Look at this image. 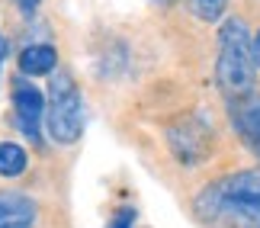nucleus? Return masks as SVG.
I'll return each mask as SVG.
<instances>
[{"instance_id": "7", "label": "nucleus", "mask_w": 260, "mask_h": 228, "mask_svg": "<svg viewBox=\"0 0 260 228\" xmlns=\"http://www.w3.org/2000/svg\"><path fill=\"white\" fill-rule=\"evenodd\" d=\"M228 110H232V125H235L238 138L260 157V96L228 103Z\"/></svg>"}, {"instance_id": "13", "label": "nucleus", "mask_w": 260, "mask_h": 228, "mask_svg": "<svg viewBox=\"0 0 260 228\" xmlns=\"http://www.w3.org/2000/svg\"><path fill=\"white\" fill-rule=\"evenodd\" d=\"M254 64H257V71H260V29L254 32Z\"/></svg>"}, {"instance_id": "10", "label": "nucleus", "mask_w": 260, "mask_h": 228, "mask_svg": "<svg viewBox=\"0 0 260 228\" xmlns=\"http://www.w3.org/2000/svg\"><path fill=\"white\" fill-rule=\"evenodd\" d=\"M189 10L203 23H218L228 10V0H189Z\"/></svg>"}, {"instance_id": "8", "label": "nucleus", "mask_w": 260, "mask_h": 228, "mask_svg": "<svg viewBox=\"0 0 260 228\" xmlns=\"http://www.w3.org/2000/svg\"><path fill=\"white\" fill-rule=\"evenodd\" d=\"M58 64H61V58H58V48L48 45V42H36V45H26L23 52L16 58V68L19 74L29 77V81H36V77H52L58 71Z\"/></svg>"}, {"instance_id": "1", "label": "nucleus", "mask_w": 260, "mask_h": 228, "mask_svg": "<svg viewBox=\"0 0 260 228\" xmlns=\"http://www.w3.org/2000/svg\"><path fill=\"white\" fill-rule=\"evenodd\" d=\"M196 212L206 222L260 228V171H238L212 180L196 196Z\"/></svg>"}, {"instance_id": "5", "label": "nucleus", "mask_w": 260, "mask_h": 228, "mask_svg": "<svg viewBox=\"0 0 260 228\" xmlns=\"http://www.w3.org/2000/svg\"><path fill=\"white\" fill-rule=\"evenodd\" d=\"M10 100H13V122L19 125V132L32 142H42V122H45V96L36 87V81H29L23 74L10 77Z\"/></svg>"}, {"instance_id": "9", "label": "nucleus", "mask_w": 260, "mask_h": 228, "mask_svg": "<svg viewBox=\"0 0 260 228\" xmlns=\"http://www.w3.org/2000/svg\"><path fill=\"white\" fill-rule=\"evenodd\" d=\"M29 171V154L23 145L16 142H0V177L7 180H16Z\"/></svg>"}, {"instance_id": "14", "label": "nucleus", "mask_w": 260, "mask_h": 228, "mask_svg": "<svg viewBox=\"0 0 260 228\" xmlns=\"http://www.w3.org/2000/svg\"><path fill=\"white\" fill-rule=\"evenodd\" d=\"M7 39H4V32H0V68H4V58H7Z\"/></svg>"}, {"instance_id": "4", "label": "nucleus", "mask_w": 260, "mask_h": 228, "mask_svg": "<svg viewBox=\"0 0 260 228\" xmlns=\"http://www.w3.org/2000/svg\"><path fill=\"white\" fill-rule=\"evenodd\" d=\"M167 148H171V154L183 167H199L203 161H209V154H212L215 132L209 128L206 119L186 116V119H180V122H174L167 128Z\"/></svg>"}, {"instance_id": "15", "label": "nucleus", "mask_w": 260, "mask_h": 228, "mask_svg": "<svg viewBox=\"0 0 260 228\" xmlns=\"http://www.w3.org/2000/svg\"><path fill=\"white\" fill-rule=\"evenodd\" d=\"M148 4H157V7H171V4H177V0H148Z\"/></svg>"}, {"instance_id": "12", "label": "nucleus", "mask_w": 260, "mask_h": 228, "mask_svg": "<svg viewBox=\"0 0 260 228\" xmlns=\"http://www.w3.org/2000/svg\"><path fill=\"white\" fill-rule=\"evenodd\" d=\"M13 7H16L23 16H36V10L42 7V0H13Z\"/></svg>"}, {"instance_id": "11", "label": "nucleus", "mask_w": 260, "mask_h": 228, "mask_svg": "<svg viewBox=\"0 0 260 228\" xmlns=\"http://www.w3.org/2000/svg\"><path fill=\"white\" fill-rule=\"evenodd\" d=\"M135 215H138L135 206H119V209L109 215L106 228H135Z\"/></svg>"}, {"instance_id": "3", "label": "nucleus", "mask_w": 260, "mask_h": 228, "mask_svg": "<svg viewBox=\"0 0 260 228\" xmlns=\"http://www.w3.org/2000/svg\"><path fill=\"white\" fill-rule=\"evenodd\" d=\"M84 122H87V113H84V96H81V87H77L74 74L61 68V71L52 74L48 81V90H45V128H48V138L55 145H77L84 135Z\"/></svg>"}, {"instance_id": "6", "label": "nucleus", "mask_w": 260, "mask_h": 228, "mask_svg": "<svg viewBox=\"0 0 260 228\" xmlns=\"http://www.w3.org/2000/svg\"><path fill=\"white\" fill-rule=\"evenodd\" d=\"M39 203L23 190H0V228H36Z\"/></svg>"}, {"instance_id": "2", "label": "nucleus", "mask_w": 260, "mask_h": 228, "mask_svg": "<svg viewBox=\"0 0 260 228\" xmlns=\"http://www.w3.org/2000/svg\"><path fill=\"white\" fill-rule=\"evenodd\" d=\"M215 84L228 103L254 96L257 64H254V32L244 19L228 16L218 26V52H215Z\"/></svg>"}]
</instances>
